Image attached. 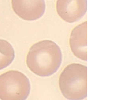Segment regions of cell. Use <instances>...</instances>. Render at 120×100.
<instances>
[{"mask_svg":"<svg viewBox=\"0 0 120 100\" xmlns=\"http://www.w3.org/2000/svg\"><path fill=\"white\" fill-rule=\"evenodd\" d=\"M62 53L58 45L50 40H43L30 47L26 64L30 71L42 77L55 74L60 67Z\"/></svg>","mask_w":120,"mask_h":100,"instance_id":"obj_1","label":"cell"},{"mask_svg":"<svg viewBox=\"0 0 120 100\" xmlns=\"http://www.w3.org/2000/svg\"><path fill=\"white\" fill-rule=\"evenodd\" d=\"M87 67L73 63L67 66L59 80L60 89L68 100H83L87 96Z\"/></svg>","mask_w":120,"mask_h":100,"instance_id":"obj_2","label":"cell"},{"mask_svg":"<svg viewBox=\"0 0 120 100\" xmlns=\"http://www.w3.org/2000/svg\"><path fill=\"white\" fill-rule=\"evenodd\" d=\"M30 91L28 78L18 71H8L0 75V99L24 100Z\"/></svg>","mask_w":120,"mask_h":100,"instance_id":"obj_3","label":"cell"},{"mask_svg":"<svg viewBox=\"0 0 120 100\" xmlns=\"http://www.w3.org/2000/svg\"><path fill=\"white\" fill-rule=\"evenodd\" d=\"M14 12L26 21H32L43 16L45 11L44 0H11Z\"/></svg>","mask_w":120,"mask_h":100,"instance_id":"obj_4","label":"cell"},{"mask_svg":"<svg viewBox=\"0 0 120 100\" xmlns=\"http://www.w3.org/2000/svg\"><path fill=\"white\" fill-rule=\"evenodd\" d=\"M87 0H57L56 10L60 17L69 23L82 18L87 12Z\"/></svg>","mask_w":120,"mask_h":100,"instance_id":"obj_5","label":"cell"},{"mask_svg":"<svg viewBox=\"0 0 120 100\" xmlns=\"http://www.w3.org/2000/svg\"><path fill=\"white\" fill-rule=\"evenodd\" d=\"M70 46L73 54L77 58L86 61L87 21L75 27L71 32Z\"/></svg>","mask_w":120,"mask_h":100,"instance_id":"obj_6","label":"cell"},{"mask_svg":"<svg viewBox=\"0 0 120 100\" xmlns=\"http://www.w3.org/2000/svg\"><path fill=\"white\" fill-rule=\"evenodd\" d=\"M15 51L12 45L0 39V70L9 66L14 61Z\"/></svg>","mask_w":120,"mask_h":100,"instance_id":"obj_7","label":"cell"}]
</instances>
